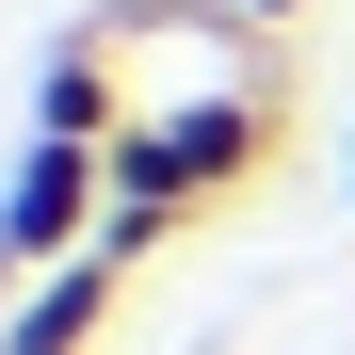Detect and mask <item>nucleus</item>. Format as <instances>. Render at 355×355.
I'll return each instance as SVG.
<instances>
[{
    "mask_svg": "<svg viewBox=\"0 0 355 355\" xmlns=\"http://www.w3.org/2000/svg\"><path fill=\"white\" fill-rule=\"evenodd\" d=\"M291 146V97H178V113H130L113 130V194H146V210H226L243 178Z\"/></svg>",
    "mask_w": 355,
    "mask_h": 355,
    "instance_id": "1",
    "label": "nucleus"
},
{
    "mask_svg": "<svg viewBox=\"0 0 355 355\" xmlns=\"http://www.w3.org/2000/svg\"><path fill=\"white\" fill-rule=\"evenodd\" d=\"M97 210H113V146L33 130V146H17V178H0V259H17V275L81 259V243H97Z\"/></svg>",
    "mask_w": 355,
    "mask_h": 355,
    "instance_id": "2",
    "label": "nucleus"
},
{
    "mask_svg": "<svg viewBox=\"0 0 355 355\" xmlns=\"http://www.w3.org/2000/svg\"><path fill=\"white\" fill-rule=\"evenodd\" d=\"M113 291H130V259H49L33 291H17V323H0V355H97V323H113Z\"/></svg>",
    "mask_w": 355,
    "mask_h": 355,
    "instance_id": "3",
    "label": "nucleus"
},
{
    "mask_svg": "<svg viewBox=\"0 0 355 355\" xmlns=\"http://www.w3.org/2000/svg\"><path fill=\"white\" fill-rule=\"evenodd\" d=\"M33 130H65V146H113V130H130V81H113L97 33H65V49L33 65Z\"/></svg>",
    "mask_w": 355,
    "mask_h": 355,
    "instance_id": "4",
    "label": "nucleus"
},
{
    "mask_svg": "<svg viewBox=\"0 0 355 355\" xmlns=\"http://www.w3.org/2000/svg\"><path fill=\"white\" fill-rule=\"evenodd\" d=\"M162 243H178V210H146V194H113V210H97V259H162Z\"/></svg>",
    "mask_w": 355,
    "mask_h": 355,
    "instance_id": "5",
    "label": "nucleus"
},
{
    "mask_svg": "<svg viewBox=\"0 0 355 355\" xmlns=\"http://www.w3.org/2000/svg\"><path fill=\"white\" fill-rule=\"evenodd\" d=\"M243 17H259V33H291V17H307V0H243Z\"/></svg>",
    "mask_w": 355,
    "mask_h": 355,
    "instance_id": "6",
    "label": "nucleus"
},
{
    "mask_svg": "<svg viewBox=\"0 0 355 355\" xmlns=\"http://www.w3.org/2000/svg\"><path fill=\"white\" fill-rule=\"evenodd\" d=\"M339 162H355V146H339Z\"/></svg>",
    "mask_w": 355,
    "mask_h": 355,
    "instance_id": "7",
    "label": "nucleus"
}]
</instances>
